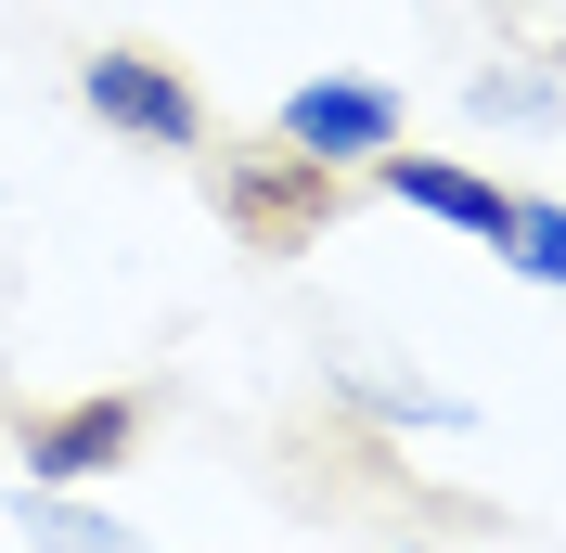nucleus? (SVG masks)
Masks as SVG:
<instances>
[{"instance_id": "nucleus-1", "label": "nucleus", "mask_w": 566, "mask_h": 553, "mask_svg": "<svg viewBox=\"0 0 566 553\" xmlns=\"http://www.w3.org/2000/svg\"><path fill=\"white\" fill-rule=\"evenodd\" d=\"M271 142L310 155V168H374L399 142V91H374V77H310V91H283Z\"/></svg>"}, {"instance_id": "nucleus-9", "label": "nucleus", "mask_w": 566, "mask_h": 553, "mask_svg": "<svg viewBox=\"0 0 566 553\" xmlns=\"http://www.w3.org/2000/svg\"><path fill=\"white\" fill-rule=\"evenodd\" d=\"M463 104L490 116V129H502V116L528 129V116H554V77H515V65H490V77H476V91H463Z\"/></svg>"}, {"instance_id": "nucleus-3", "label": "nucleus", "mask_w": 566, "mask_h": 553, "mask_svg": "<svg viewBox=\"0 0 566 553\" xmlns=\"http://www.w3.org/2000/svg\"><path fill=\"white\" fill-rule=\"evenodd\" d=\"M77 104L104 116V129L155 142V155H193V142H207V104H193L155 52H91V65H77Z\"/></svg>"}, {"instance_id": "nucleus-4", "label": "nucleus", "mask_w": 566, "mask_h": 553, "mask_svg": "<svg viewBox=\"0 0 566 553\" xmlns=\"http://www.w3.org/2000/svg\"><path fill=\"white\" fill-rule=\"evenodd\" d=\"M360 180H374V194H399L412 219H438V232H476V244H502V219H515V194H502L490 168H463V155H399V142H387Z\"/></svg>"}, {"instance_id": "nucleus-8", "label": "nucleus", "mask_w": 566, "mask_h": 553, "mask_svg": "<svg viewBox=\"0 0 566 553\" xmlns=\"http://www.w3.org/2000/svg\"><path fill=\"white\" fill-rule=\"evenodd\" d=\"M348 399L374 425H463V399H438V386H374V374H348Z\"/></svg>"}, {"instance_id": "nucleus-2", "label": "nucleus", "mask_w": 566, "mask_h": 553, "mask_svg": "<svg viewBox=\"0 0 566 553\" xmlns=\"http://www.w3.org/2000/svg\"><path fill=\"white\" fill-rule=\"evenodd\" d=\"M129 450H142V399H129V386H104V399H65V413H39L13 463H27V489H104Z\"/></svg>"}, {"instance_id": "nucleus-5", "label": "nucleus", "mask_w": 566, "mask_h": 553, "mask_svg": "<svg viewBox=\"0 0 566 553\" xmlns=\"http://www.w3.org/2000/svg\"><path fill=\"white\" fill-rule=\"evenodd\" d=\"M322 194H335V168L283 155V142H271V155H232V168H219V207L245 219L258 244H271V232H296V219H322Z\"/></svg>"}, {"instance_id": "nucleus-7", "label": "nucleus", "mask_w": 566, "mask_h": 553, "mask_svg": "<svg viewBox=\"0 0 566 553\" xmlns=\"http://www.w3.org/2000/svg\"><path fill=\"white\" fill-rule=\"evenodd\" d=\"M502 258H515V283L566 296V207H554V194H515V219H502Z\"/></svg>"}, {"instance_id": "nucleus-10", "label": "nucleus", "mask_w": 566, "mask_h": 553, "mask_svg": "<svg viewBox=\"0 0 566 553\" xmlns=\"http://www.w3.org/2000/svg\"><path fill=\"white\" fill-rule=\"evenodd\" d=\"M412 553H438V541H412Z\"/></svg>"}, {"instance_id": "nucleus-6", "label": "nucleus", "mask_w": 566, "mask_h": 553, "mask_svg": "<svg viewBox=\"0 0 566 553\" xmlns=\"http://www.w3.org/2000/svg\"><path fill=\"white\" fill-rule=\"evenodd\" d=\"M13 528H27L39 553H142L116 515H91V502H65V489H27V502H13Z\"/></svg>"}]
</instances>
